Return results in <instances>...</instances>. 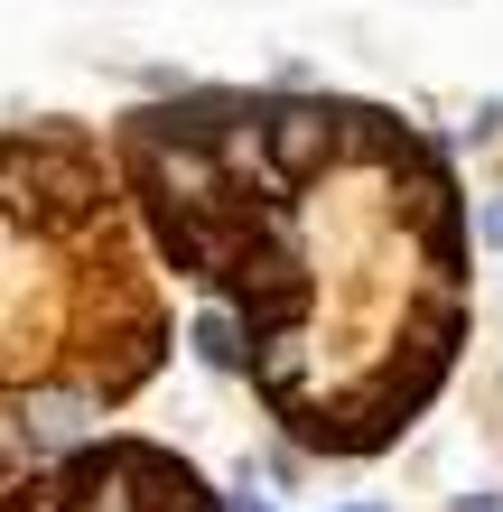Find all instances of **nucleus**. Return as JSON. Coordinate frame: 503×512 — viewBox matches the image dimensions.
I'll list each match as a JSON object with an SVG mask.
<instances>
[{"instance_id": "obj_1", "label": "nucleus", "mask_w": 503, "mask_h": 512, "mask_svg": "<svg viewBox=\"0 0 503 512\" xmlns=\"http://www.w3.org/2000/svg\"><path fill=\"white\" fill-rule=\"evenodd\" d=\"M131 224L205 298L196 354L327 466L401 447L457 382L476 233L420 122L354 94L187 84L103 122Z\"/></svg>"}, {"instance_id": "obj_2", "label": "nucleus", "mask_w": 503, "mask_h": 512, "mask_svg": "<svg viewBox=\"0 0 503 512\" xmlns=\"http://www.w3.org/2000/svg\"><path fill=\"white\" fill-rule=\"evenodd\" d=\"M177 317L112 149L66 122L0 131V485L66 457L168 373Z\"/></svg>"}, {"instance_id": "obj_3", "label": "nucleus", "mask_w": 503, "mask_h": 512, "mask_svg": "<svg viewBox=\"0 0 503 512\" xmlns=\"http://www.w3.org/2000/svg\"><path fill=\"white\" fill-rule=\"evenodd\" d=\"M0 512H224L215 485L159 438H84L0 485Z\"/></svg>"}, {"instance_id": "obj_4", "label": "nucleus", "mask_w": 503, "mask_h": 512, "mask_svg": "<svg viewBox=\"0 0 503 512\" xmlns=\"http://www.w3.org/2000/svg\"><path fill=\"white\" fill-rule=\"evenodd\" d=\"M466 233H476L485 261H503V196H476V205H466Z\"/></svg>"}, {"instance_id": "obj_5", "label": "nucleus", "mask_w": 503, "mask_h": 512, "mask_svg": "<svg viewBox=\"0 0 503 512\" xmlns=\"http://www.w3.org/2000/svg\"><path fill=\"white\" fill-rule=\"evenodd\" d=\"M224 512H271V494H261V485H243V494H233Z\"/></svg>"}, {"instance_id": "obj_6", "label": "nucleus", "mask_w": 503, "mask_h": 512, "mask_svg": "<svg viewBox=\"0 0 503 512\" xmlns=\"http://www.w3.org/2000/svg\"><path fill=\"white\" fill-rule=\"evenodd\" d=\"M327 512H392V503H327Z\"/></svg>"}]
</instances>
